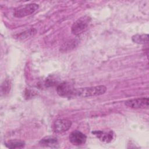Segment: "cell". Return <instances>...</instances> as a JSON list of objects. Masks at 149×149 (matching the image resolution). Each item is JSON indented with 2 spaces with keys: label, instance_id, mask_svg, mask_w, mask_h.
<instances>
[{
  "label": "cell",
  "instance_id": "1",
  "mask_svg": "<svg viewBox=\"0 0 149 149\" xmlns=\"http://www.w3.org/2000/svg\"><path fill=\"white\" fill-rule=\"evenodd\" d=\"M106 91L107 87L102 85L80 88L76 90L75 96L80 97H96L104 94Z\"/></svg>",
  "mask_w": 149,
  "mask_h": 149
},
{
  "label": "cell",
  "instance_id": "2",
  "mask_svg": "<svg viewBox=\"0 0 149 149\" xmlns=\"http://www.w3.org/2000/svg\"><path fill=\"white\" fill-rule=\"evenodd\" d=\"M38 8V5L35 3L26 4L15 9L13 15L16 17H23L30 15L36 12Z\"/></svg>",
  "mask_w": 149,
  "mask_h": 149
},
{
  "label": "cell",
  "instance_id": "3",
  "mask_svg": "<svg viewBox=\"0 0 149 149\" xmlns=\"http://www.w3.org/2000/svg\"><path fill=\"white\" fill-rule=\"evenodd\" d=\"M90 20L91 19L88 16H84L79 18L72 26V33L75 35L81 33L87 29Z\"/></svg>",
  "mask_w": 149,
  "mask_h": 149
},
{
  "label": "cell",
  "instance_id": "4",
  "mask_svg": "<svg viewBox=\"0 0 149 149\" xmlns=\"http://www.w3.org/2000/svg\"><path fill=\"white\" fill-rule=\"evenodd\" d=\"M76 90L70 84L67 82L61 83L56 87L58 94L62 97H72L75 96Z\"/></svg>",
  "mask_w": 149,
  "mask_h": 149
},
{
  "label": "cell",
  "instance_id": "5",
  "mask_svg": "<svg viewBox=\"0 0 149 149\" xmlns=\"http://www.w3.org/2000/svg\"><path fill=\"white\" fill-rule=\"evenodd\" d=\"M148 103L149 101L148 97H141L128 100L125 101V104L130 108L139 109L148 108Z\"/></svg>",
  "mask_w": 149,
  "mask_h": 149
},
{
  "label": "cell",
  "instance_id": "6",
  "mask_svg": "<svg viewBox=\"0 0 149 149\" xmlns=\"http://www.w3.org/2000/svg\"><path fill=\"white\" fill-rule=\"evenodd\" d=\"M72 122L66 119H59L53 124V130L56 133H62L67 131L71 126Z\"/></svg>",
  "mask_w": 149,
  "mask_h": 149
},
{
  "label": "cell",
  "instance_id": "7",
  "mask_svg": "<svg viewBox=\"0 0 149 149\" xmlns=\"http://www.w3.org/2000/svg\"><path fill=\"white\" fill-rule=\"evenodd\" d=\"M69 139L70 142L73 145L80 146L86 143L87 137L82 132L78 130H75L70 134Z\"/></svg>",
  "mask_w": 149,
  "mask_h": 149
},
{
  "label": "cell",
  "instance_id": "8",
  "mask_svg": "<svg viewBox=\"0 0 149 149\" xmlns=\"http://www.w3.org/2000/svg\"><path fill=\"white\" fill-rule=\"evenodd\" d=\"M98 139L102 142L109 143L112 141L114 137V133L112 131H103V130H96L92 132Z\"/></svg>",
  "mask_w": 149,
  "mask_h": 149
},
{
  "label": "cell",
  "instance_id": "9",
  "mask_svg": "<svg viewBox=\"0 0 149 149\" xmlns=\"http://www.w3.org/2000/svg\"><path fill=\"white\" fill-rule=\"evenodd\" d=\"M39 144L40 146L43 147H56L58 145V141L57 139L53 137H45L43 139H42L40 142Z\"/></svg>",
  "mask_w": 149,
  "mask_h": 149
},
{
  "label": "cell",
  "instance_id": "10",
  "mask_svg": "<svg viewBox=\"0 0 149 149\" xmlns=\"http://www.w3.org/2000/svg\"><path fill=\"white\" fill-rule=\"evenodd\" d=\"M132 39L134 42L137 44H146L148 42V36L146 34L134 35L132 36Z\"/></svg>",
  "mask_w": 149,
  "mask_h": 149
},
{
  "label": "cell",
  "instance_id": "11",
  "mask_svg": "<svg viewBox=\"0 0 149 149\" xmlns=\"http://www.w3.org/2000/svg\"><path fill=\"white\" fill-rule=\"evenodd\" d=\"M5 146L9 148H22L25 143L21 140H10L5 143Z\"/></svg>",
  "mask_w": 149,
  "mask_h": 149
},
{
  "label": "cell",
  "instance_id": "12",
  "mask_svg": "<svg viewBox=\"0 0 149 149\" xmlns=\"http://www.w3.org/2000/svg\"><path fill=\"white\" fill-rule=\"evenodd\" d=\"M36 32H37V30L35 29L31 28V29H29V30H27L21 33L19 35H18L17 37L19 39L24 40L33 36L36 33Z\"/></svg>",
  "mask_w": 149,
  "mask_h": 149
},
{
  "label": "cell",
  "instance_id": "13",
  "mask_svg": "<svg viewBox=\"0 0 149 149\" xmlns=\"http://www.w3.org/2000/svg\"><path fill=\"white\" fill-rule=\"evenodd\" d=\"M75 46V41H69L66 42V44H65L64 45H62L61 47V49L60 50L61 51H67V50H70L71 48H74Z\"/></svg>",
  "mask_w": 149,
  "mask_h": 149
}]
</instances>
